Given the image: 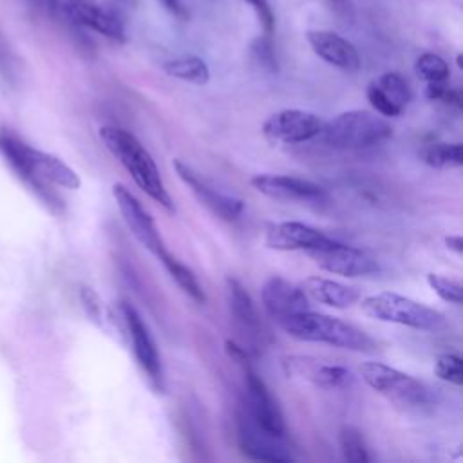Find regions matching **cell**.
Wrapping results in <instances>:
<instances>
[{"label": "cell", "mask_w": 463, "mask_h": 463, "mask_svg": "<svg viewBox=\"0 0 463 463\" xmlns=\"http://www.w3.org/2000/svg\"><path fill=\"white\" fill-rule=\"evenodd\" d=\"M0 154L33 194L56 213L63 210V203L49 184L71 190L81 184L78 174L60 157L34 148L9 132H0Z\"/></svg>", "instance_id": "cell-1"}, {"label": "cell", "mask_w": 463, "mask_h": 463, "mask_svg": "<svg viewBox=\"0 0 463 463\" xmlns=\"http://www.w3.org/2000/svg\"><path fill=\"white\" fill-rule=\"evenodd\" d=\"M99 139L148 197L159 203L166 212L175 210L156 161L134 134L119 127H101Z\"/></svg>", "instance_id": "cell-2"}, {"label": "cell", "mask_w": 463, "mask_h": 463, "mask_svg": "<svg viewBox=\"0 0 463 463\" xmlns=\"http://www.w3.org/2000/svg\"><path fill=\"white\" fill-rule=\"evenodd\" d=\"M279 326L295 340L327 344L333 347L373 353L376 351V342L360 327L344 322L336 317L317 313L311 309L295 313L279 322Z\"/></svg>", "instance_id": "cell-3"}, {"label": "cell", "mask_w": 463, "mask_h": 463, "mask_svg": "<svg viewBox=\"0 0 463 463\" xmlns=\"http://www.w3.org/2000/svg\"><path fill=\"white\" fill-rule=\"evenodd\" d=\"M392 127L371 110H345L329 121H324L322 139L333 148L356 150L367 148L391 137Z\"/></svg>", "instance_id": "cell-4"}, {"label": "cell", "mask_w": 463, "mask_h": 463, "mask_svg": "<svg viewBox=\"0 0 463 463\" xmlns=\"http://www.w3.org/2000/svg\"><path fill=\"white\" fill-rule=\"evenodd\" d=\"M360 309L373 320L400 324L420 331H436L445 326V317L438 309L392 291H382L362 298Z\"/></svg>", "instance_id": "cell-5"}, {"label": "cell", "mask_w": 463, "mask_h": 463, "mask_svg": "<svg viewBox=\"0 0 463 463\" xmlns=\"http://www.w3.org/2000/svg\"><path fill=\"white\" fill-rule=\"evenodd\" d=\"M360 374L373 391H376L378 394L385 396L389 402L400 407L420 409L429 405L430 402L429 389L423 382L382 362L362 364Z\"/></svg>", "instance_id": "cell-6"}, {"label": "cell", "mask_w": 463, "mask_h": 463, "mask_svg": "<svg viewBox=\"0 0 463 463\" xmlns=\"http://www.w3.org/2000/svg\"><path fill=\"white\" fill-rule=\"evenodd\" d=\"M318 268L342 277H365L378 271V262L365 250L331 239L327 244L306 251Z\"/></svg>", "instance_id": "cell-7"}, {"label": "cell", "mask_w": 463, "mask_h": 463, "mask_svg": "<svg viewBox=\"0 0 463 463\" xmlns=\"http://www.w3.org/2000/svg\"><path fill=\"white\" fill-rule=\"evenodd\" d=\"M324 119L309 110L300 109H284L271 114L264 125L262 132L271 143L297 145L311 141L320 136Z\"/></svg>", "instance_id": "cell-8"}, {"label": "cell", "mask_w": 463, "mask_h": 463, "mask_svg": "<svg viewBox=\"0 0 463 463\" xmlns=\"http://www.w3.org/2000/svg\"><path fill=\"white\" fill-rule=\"evenodd\" d=\"M237 441L241 452L255 461L288 463L293 461L289 449L284 445L282 436H275L259 427L244 409L237 412Z\"/></svg>", "instance_id": "cell-9"}, {"label": "cell", "mask_w": 463, "mask_h": 463, "mask_svg": "<svg viewBox=\"0 0 463 463\" xmlns=\"http://www.w3.org/2000/svg\"><path fill=\"white\" fill-rule=\"evenodd\" d=\"M250 184L262 195L284 201V203H306L322 204L329 199L327 192L307 179L282 174H257L250 179Z\"/></svg>", "instance_id": "cell-10"}, {"label": "cell", "mask_w": 463, "mask_h": 463, "mask_svg": "<svg viewBox=\"0 0 463 463\" xmlns=\"http://www.w3.org/2000/svg\"><path fill=\"white\" fill-rule=\"evenodd\" d=\"M118 311H119V317L125 324V331L132 340V351H134V356H136L139 367L148 374L150 382L157 389H163L161 360H159L157 347H156V344H154V340L148 333L146 324L143 322V318L139 317L136 307L127 300H121L118 304Z\"/></svg>", "instance_id": "cell-11"}, {"label": "cell", "mask_w": 463, "mask_h": 463, "mask_svg": "<svg viewBox=\"0 0 463 463\" xmlns=\"http://www.w3.org/2000/svg\"><path fill=\"white\" fill-rule=\"evenodd\" d=\"M112 195H114L116 204L123 215L127 228L136 237V241L143 248H146L150 253H154L156 257L163 250H166L152 215L143 208V204L137 201V197L121 183H116L112 186Z\"/></svg>", "instance_id": "cell-12"}, {"label": "cell", "mask_w": 463, "mask_h": 463, "mask_svg": "<svg viewBox=\"0 0 463 463\" xmlns=\"http://www.w3.org/2000/svg\"><path fill=\"white\" fill-rule=\"evenodd\" d=\"M244 382H246V403L244 411L246 414L264 430L282 436L286 432L282 412L277 405V400L269 392L264 380L250 367V364H244Z\"/></svg>", "instance_id": "cell-13"}, {"label": "cell", "mask_w": 463, "mask_h": 463, "mask_svg": "<svg viewBox=\"0 0 463 463\" xmlns=\"http://www.w3.org/2000/svg\"><path fill=\"white\" fill-rule=\"evenodd\" d=\"M172 166H174L175 174L179 175V179L195 195V199L204 208H208L213 215H217L222 221H235L242 213V210H244L242 199L215 190L188 163H184L181 159H174Z\"/></svg>", "instance_id": "cell-14"}, {"label": "cell", "mask_w": 463, "mask_h": 463, "mask_svg": "<svg viewBox=\"0 0 463 463\" xmlns=\"http://www.w3.org/2000/svg\"><path fill=\"white\" fill-rule=\"evenodd\" d=\"M65 11L76 24L85 25L110 40L125 42V24L112 5L98 0H67Z\"/></svg>", "instance_id": "cell-15"}, {"label": "cell", "mask_w": 463, "mask_h": 463, "mask_svg": "<svg viewBox=\"0 0 463 463\" xmlns=\"http://www.w3.org/2000/svg\"><path fill=\"white\" fill-rule=\"evenodd\" d=\"M260 298L269 317L279 324L282 318L309 309V298L300 286H295L280 275H271L264 280Z\"/></svg>", "instance_id": "cell-16"}, {"label": "cell", "mask_w": 463, "mask_h": 463, "mask_svg": "<svg viewBox=\"0 0 463 463\" xmlns=\"http://www.w3.org/2000/svg\"><path fill=\"white\" fill-rule=\"evenodd\" d=\"M282 369L288 378L302 380L326 389L344 385L351 378V373L344 365L327 364L313 356H286L282 360Z\"/></svg>", "instance_id": "cell-17"}, {"label": "cell", "mask_w": 463, "mask_h": 463, "mask_svg": "<svg viewBox=\"0 0 463 463\" xmlns=\"http://www.w3.org/2000/svg\"><path fill=\"white\" fill-rule=\"evenodd\" d=\"M329 241L331 237L309 224L298 221H284L273 224L266 232L264 244L280 251H309L327 244Z\"/></svg>", "instance_id": "cell-18"}, {"label": "cell", "mask_w": 463, "mask_h": 463, "mask_svg": "<svg viewBox=\"0 0 463 463\" xmlns=\"http://www.w3.org/2000/svg\"><path fill=\"white\" fill-rule=\"evenodd\" d=\"M365 96L380 116L396 118L411 101V89L398 72H383L367 85Z\"/></svg>", "instance_id": "cell-19"}, {"label": "cell", "mask_w": 463, "mask_h": 463, "mask_svg": "<svg viewBox=\"0 0 463 463\" xmlns=\"http://www.w3.org/2000/svg\"><path fill=\"white\" fill-rule=\"evenodd\" d=\"M306 38L313 52L318 58H322L326 63L347 72H354L360 69V54L356 47L344 36L333 31L315 29V31H307Z\"/></svg>", "instance_id": "cell-20"}, {"label": "cell", "mask_w": 463, "mask_h": 463, "mask_svg": "<svg viewBox=\"0 0 463 463\" xmlns=\"http://www.w3.org/2000/svg\"><path fill=\"white\" fill-rule=\"evenodd\" d=\"M300 288L307 298L336 309L351 307L360 300V293L356 288H351L347 284H342L326 277H318V275L307 277L300 284Z\"/></svg>", "instance_id": "cell-21"}, {"label": "cell", "mask_w": 463, "mask_h": 463, "mask_svg": "<svg viewBox=\"0 0 463 463\" xmlns=\"http://www.w3.org/2000/svg\"><path fill=\"white\" fill-rule=\"evenodd\" d=\"M226 295L230 315L235 320L237 327L241 331H246L250 336H257L260 331V322L246 288L237 279L226 277Z\"/></svg>", "instance_id": "cell-22"}, {"label": "cell", "mask_w": 463, "mask_h": 463, "mask_svg": "<svg viewBox=\"0 0 463 463\" xmlns=\"http://www.w3.org/2000/svg\"><path fill=\"white\" fill-rule=\"evenodd\" d=\"M157 259L161 260V264L165 266V269L168 271V275L175 280V284L197 304H204L206 295L203 291V286L199 284L197 277L194 275V271L190 268H186L184 264H181L175 257H172L166 250H163Z\"/></svg>", "instance_id": "cell-23"}, {"label": "cell", "mask_w": 463, "mask_h": 463, "mask_svg": "<svg viewBox=\"0 0 463 463\" xmlns=\"http://www.w3.org/2000/svg\"><path fill=\"white\" fill-rule=\"evenodd\" d=\"M163 71L172 78L190 81L195 85H206L210 81V69L206 61L199 56L174 58L163 65Z\"/></svg>", "instance_id": "cell-24"}, {"label": "cell", "mask_w": 463, "mask_h": 463, "mask_svg": "<svg viewBox=\"0 0 463 463\" xmlns=\"http://www.w3.org/2000/svg\"><path fill=\"white\" fill-rule=\"evenodd\" d=\"M420 159L438 170L459 168L463 165L461 143H429L420 150Z\"/></svg>", "instance_id": "cell-25"}, {"label": "cell", "mask_w": 463, "mask_h": 463, "mask_svg": "<svg viewBox=\"0 0 463 463\" xmlns=\"http://www.w3.org/2000/svg\"><path fill=\"white\" fill-rule=\"evenodd\" d=\"M416 74L425 81V83H441L447 81L450 71L447 61L434 52H423L418 56L414 63Z\"/></svg>", "instance_id": "cell-26"}, {"label": "cell", "mask_w": 463, "mask_h": 463, "mask_svg": "<svg viewBox=\"0 0 463 463\" xmlns=\"http://www.w3.org/2000/svg\"><path fill=\"white\" fill-rule=\"evenodd\" d=\"M338 439H340L342 454L347 461H351V463H367V461H371L360 430H356L351 425H344L340 429Z\"/></svg>", "instance_id": "cell-27"}, {"label": "cell", "mask_w": 463, "mask_h": 463, "mask_svg": "<svg viewBox=\"0 0 463 463\" xmlns=\"http://www.w3.org/2000/svg\"><path fill=\"white\" fill-rule=\"evenodd\" d=\"M427 284L430 289L445 302L459 306L463 302V286L449 277H443L439 273H429L427 275Z\"/></svg>", "instance_id": "cell-28"}, {"label": "cell", "mask_w": 463, "mask_h": 463, "mask_svg": "<svg viewBox=\"0 0 463 463\" xmlns=\"http://www.w3.org/2000/svg\"><path fill=\"white\" fill-rule=\"evenodd\" d=\"M434 374L449 383L461 385V380H463L461 358L454 353H445V354L438 356V360L434 364Z\"/></svg>", "instance_id": "cell-29"}, {"label": "cell", "mask_w": 463, "mask_h": 463, "mask_svg": "<svg viewBox=\"0 0 463 463\" xmlns=\"http://www.w3.org/2000/svg\"><path fill=\"white\" fill-rule=\"evenodd\" d=\"M18 60L14 51L11 49L7 38L4 36L2 29H0V78L9 83V85H16L18 83Z\"/></svg>", "instance_id": "cell-30"}, {"label": "cell", "mask_w": 463, "mask_h": 463, "mask_svg": "<svg viewBox=\"0 0 463 463\" xmlns=\"http://www.w3.org/2000/svg\"><path fill=\"white\" fill-rule=\"evenodd\" d=\"M251 54L262 69H266L269 72H277V56H275V49L271 43V36L262 34V36L255 38L251 43Z\"/></svg>", "instance_id": "cell-31"}, {"label": "cell", "mask_w": 463, "mask_h": 463, "mask_svg": "<svg viewBox=\"0 0 463 463\" xmlns=\"http://www.w3.org/2000/svg\"><path fill=\"white\" fill-rule=\"evenodd\" d=\"M78 295H80L81 307H83L85 315L89 317V320L94 322L96 326H101V322H103V302H101L99 295L89 286H80Z\"/></svg>", "instance_id": "cell-32"}, {"label": "cell", "mask_w": 463, "mask_h": 463, "mask_svg": "<svg viewBox=\"0 0 463 463\" xmlns=\"http://www.w3.org/2000/svg\"><path fill=\"white\" fill-rule=\"evenodd\" d=\"M244 2L250 4L251 9L255 11L264 34L271 36L273 31H275V14H273V9H271L269 2L268 0H244Z\"/></svg>", "instance_id": "cell-33"}, {"label": "cell", "mask_w": 463, "mask_h": 463, "mask_svg": "<svg viewBox=\"0 0 463 463\" xmlns=\"http://www.w3.org/2000/svg\"><path fill=\"white\" fill-rule=\"evenodd\" d=\"M161 2V5L174 16V18H177V20H188V9H186V5H184V2L183 0H159Z\"/></svg>", "instance_id": "cell-34"}, {"label": "cell", "mask_w": 463, "mask_h": 463, "mask_svg": "<svg viewBox=\"0 0 463 463\" xmlns=\"http://www.w3.org/2000/svg\"><path fill=\"white\" fill-rule=\"evenodd\" d=\"M224 349H226L228 356L233 358L235 362H239L241 365L248 364V351H246V347L239 345V344L233 342V340H226V342H224Z\"/></svg>", "instance_id": "cell-35"}, {"label": "cell", "mask_w": 463, "mask_h": 463, "mask_svg": "<svg viewBox=\"0 0 463 463\" xmlns=\"http://www.w3.org/2000/svg\"><path fill=\"white\" fill-rule=\"evenodd\" d=\"M445 246L450 251L461 255L463 253V237L461 235H449V237H445Z\"/></svg>", "instance_id": "cell-36"}, {"label": "cell", "mask_w": 463, "mask_h": 463, "mask_svg": "<svg viewBox=\"0 0 463 463\" xmlns=\"http://www.w3.org/2000/svg\"><path fill=\"white\" fill-rule=\"evenodd\" d=\"M112 5H119V7H134L137 4V0H110Z\"/></svg>", "instance_id": "cell-37"}, {"label": "cell", "mask_w": 463, "mask_h": 463, "mask_svg": "<svg viewBox=\"0 0 463 463\" xmlns=\"http://www.w3.org/2000/svg\"><path fill=\"white\" fill-rule=\"evenodd\" d=\"M458 67H459V69L463 67V63H461V54H458Z\"/></svg>", "instance_id": "cell-38"}]
</instances>
